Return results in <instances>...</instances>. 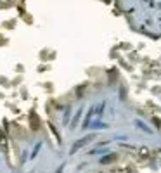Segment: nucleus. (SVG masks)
<instances>
[{"label": "nucleus", "instance_id": "f257e3e1", "mask_svg": "<svg viewBox=\"0 0 161 173\" xmlns=\"http://www.w3.org/2000/svg\"><path fill=\"white\" fill-rule=\"evenodd\" d=\"M113 159H114V156H108V158L102 159V163H109V161H113Z\"/></svg>", "mask_w": 161, "mask_h": 173}]
</instances>
